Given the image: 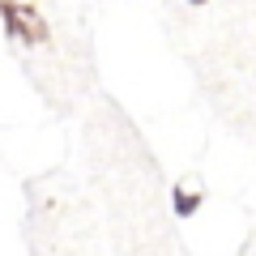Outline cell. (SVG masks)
Segmentation results:
<instances>
[{
	"mask_svg": "<svg viewBox=\"0 0 256 256\" xmlns=\"http://www.w3.org/2000/svg\"><path fill=\"white\" fill-rule=\"evenodd\" d=\"M0 26L9 34V43H18V47H47L52 43L47 18L34 4H26V0H0Z\"/></svg>",
	"mask_w": 256,
	"mask_h": 256,
	"instance_id": "cell-1",
	"label": "cell"
},
{
	"mask_svg": "<svg viewBox=\"0 0 256 256\" xmlns=\"http://www.w3.org/2000/svg\"><path fill=\"white\" fill-rule=\"evenodd\" d=\"M201 205H205V192H192L188 184H175V188H171V210H175V218H192Z\"/></svg>",
	"mask_w": 256,
	"mask_h": 256,
	"instance_id": "cell-2",
	"label": "cell"
},
{
	"mask_svg": "<svg viewBox=\"0 0 256 256\" xmlns=\"http://www.w3.org/2000/svg\"><path fill=\"white\" fill-rule=\"evenodd\" d=\"M188 4H210V0H188Z\"/></svg>",
	"mask_w": 256,
	"mask_h": 256,
	"instance_id": "cell-3",
	"label": "cell"
}]
</instances>
